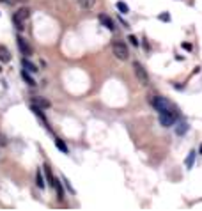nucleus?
<instances>
[{
	"mask_svg": "<svg viewBox=\"0 0 202 211\" xmlns=\"http://www.w3.org/2000/svg\"><path fill=\"white\" fill-rule=\"evenodd\" d=\"M0 61L2 62H9L11 61V52L7 46H4V44H0Z\"/></svg>",
	"mask_w": 202,
	"mask_h": 211,
	"instance_id": "10",
	"label": "nucleus"
},
{
	"mask_svg": "<svg viewBox=\"0 0 202 211\" xmlns=\"http://www.w3.org/2000/svg\"><path fill=\"white\" fill-rule=\"evenodd\" d=\"M16 2H21V4H25V2H29V0H16Z\"/></svg>",
	"mask_w": 202,
	"mask_h": 211,
	"instance_id": "24",
	"label": "nucleus"
},
{
	"mask_svg": "<svg viewBox=\"0 0 202 211\" xmlns=\"http://www.w3.org/2000/svg\"><path fill=\"white\" fill-rule=\"evenodd\" d=\"M94 4H96V0H78V5H80L82 9H92L94 7Z\"/></svg>",
	"mask_w": 202,
	"mask_h": 211,
	"instance_id": "13",
	"label": "nucleus"
},
{
	"mask_svg": "<svg viewBox=\"0 0 202 211\" xmlns=\"http://www.w3.org/2000/svg\"><path fill=\"white\" fill-rule=\"evenodd\" d=\"M186 131H188V124L181 121V123H179V126L176 128V133H177V135H184Z\"/></svg>",
	"mask_w": 202,
	"mask_h": 211,
	"instance_id": "17",
	"label": "nucleus"
},
{
	"mask_svg": "<svg viewBox=\"0 0 202 211\" xmlns=\"http://www.w3.org/2000/svg\"><path fill=\"white\" fill-rule=\"evenodd\" d=\"M199 151H200V154H202V144H200V149H199Z\"/></svg>",
	"mask_w": 202,
	"mask_h": 211,
	"instance_id": "25",
	"label": "nucleus"
},
{
	"mask_svg": "<svg viewBox=\"0 0 202 211\" xmlns=\"http://www.w3.org/2000/svg\"><path fill=\"white\" fill-rule=\"evenodd\" d=\"M160 20L162 21H170V14H169V12H162V14H160Z\"/></svg>",
	"mask_w": 202,
	"mask_h": 211,
	"instance_id": "20",
	"label": "nucleus"
},
{
	"mask_svg": "<svg viewBox=\"0 0 202 211\" xmlns=\"http://www.w3.org/2000/svg\"><path fill=\"white\" fill-rule=\"evenodd\" d=\"M128 41L131 43L133 46H138V39H137V37H135V36H130V37H128Z\"/></svg>",
	"mask_w": 202,
	"mask_h": 211,
	"instance_id": "21",
	"label": "nucleus"
},
{
	"mask_svg": "<svg viewBox=\"0 0 202 211\" xmlns=\"http://www.w3.org/2000/svg\"><path fill=\"white\" fill-rule=\"evenodd\" d=\"M36 181H37V186H39L41 190L46 186V185H44V178H43V174H41V170H37V172H36Z\"/></svg>",
	"mask_w": 202,
	"mask_h": 211,
	"instance_id": "18",
	"label": "nucleus"
},
{
	"mask_svg": "<svg viewBox=\"0 0 202 211\" xmlns=\"http://www.w3.org/2000/svg\"><path fill=\"white\" fill-rule=\"evenodd\" d=\"M21 66H23V69H27L29 73H37V71H39V69H37V67H36V66L30 62V61H29V57H23Z\"/></svg>",
	"mask_w": 202,
	"mask_h": 211,
	"instance_id": "9",
	"label": "nucleus"
},
{
	"mask_svg": "<svg viewBox=\"0 0 202 211\" xmlns=\"http://www.w3.org/2000/svg\"><path fill=\"white\" fill-rule=\"evenodd\" d=\"M112 50H113V55H115L119 61H128V59H130V50H128L126 43L113 41L112 43Z\"/></svg>",
	"mask_w": 202,
	"mask_h": 211,
	"instance_id": "2",
	"label": "nucleus"
},
{
	"mask_svg": "<svg viewBox=\"0 0 202 211\" xmlns=\"http://www.w3.org/2000/svg\"><path fill=\"white\" fill-rule=\"evenodd\" d=\"M151 105L154 106L158 112H163V110H169V108H170L169 99H167V98H163V96H152V98H151Z\"/></svg>",
	"mask_w": 202,
	"mask_h": 211,
	"instance_id": "5",
	"label": "nucleus"
},
{
	"mask_svg": "<svg viewBox=\"0 0 202 211\" xmlns=\"http://www.w3.org/2000/svg\"><path fill=\"white\" fill-rule=\"evenodd\" d=\"M29 16H30V9H29V7H20V9L12 14V23L16 25V29L20 32L25 29L23 25H25V21L29 20Z\"/></svg>",
	"mask_w": 202,
	"mask_h": 211,
	"instance_id": "1",
	"label": "nucleus"
},
{
	"mask_svg": "<svg viewBox=\"0 0 202 211\" xmlns=\"http://www.w3.org/2000/svg\"><path fill=\"white\" fill-rule=\"evenodd\" d=\"M21 78L27 82V85H30V87H36V80H34V78L30 76V73H29L27 69H23V71H21Z\"/></svg>",
	"mask_w": 202,
	"mask_h": 211,
	"instance_id": "11",
	"label": "nucleus"
},
{
	"mask_svg": "<svg viewBox=\"0 0 202 211\" xmlns=\"http://www.w3.org/2000/svg\"><path fill=\"white\" fill-rule=\"evenodd\" d=\"M193 158H195V151H192V153L188 154V158H186V167H188V169L193 167Z\"/></svg>",
	"mask_w": 202,
	"mask_h": 211,
	"instance_id": "19",
	"label": "nucleus"
},
{
	"mask_svg": "<svg viewBox=\"0 0 202 211\" xmlns=\"http://www.w3.org/2000/svg\"><path fill=\"white\" fill-rule=\"evenodd\" d=\"M4 2H5V4H14L16 0H4Z\"/></svg>",
	"mask_w": 202,
	"mask_h": 211,
	"instance_id": "23",
	"label": "nucleus"
},
{
	"mask_svg": "<svg viewBox=\"0 0 202 211\" xmlns=\"http://www.w3.org/2000/svg\"><path fill=\"white\" fill-rule=\"evenodd\" d=\"M43 169H44V174H46V179H48V185H50L51 188H53V185H55V178H53V174H51V169L48 167V165H44Z\"/></svg>",
	"mask_w": 202,
	"mask_h": 211,
	"instance_id": "12",
	"label": "nucleus"
},
{
	"mask_svg": "<svg viewBox=\"0 0 202 211\" xmlns=\"http://www.w3.org/2000/svg\"><path fill=\"white\" fill-rule=\"evenodd\" d=\"M183 48H184V50H192V44H188V43H184V44H183Z\"/></svg>",
	"mask_w": 202,
	"mask_h": 211,
	"instance_id": "22",
	"label": "nucleus"
},
{
	"mask_svg": "<svg viewBox=\"0 0 202 211\" xmlns=\"http://www.w3.org/2000/svg\"><path fill=\"white\" fill-rule=\"evenodd\" d=\"M115 7L119 9L121 14H128V12H130V7H128V4H126V2H117V4H115Z\"/></svg>",
	"mask_w": 202,
	"mask_h": 211,
	"instance_id": "15",
	"label": "nucleus"
},
{
	"mask_svg": "<svg viewBox=\"0 0 202 211\" xmlns=\"http://www.w3.org/2000/svg\"><path fill=\"white\" fill-rule=\"evenodd\" d=\"M18 46H20V52L23 53V55H27V57H30L32 53H34V50H32V46L27 43V39H23L21 36H18Z\"/></svg>",
	"mask_w": 202,
	"mask_h": 211,
	"instance_id": "6",
	"label": "nucleus"
},
{
	"mask_svg": "<svg viewBox=\"0 0 202 211\" xmlns=\"http://www.w3.org/2000/svg\"><path fill=\"white\" fill-rule=\"evenodd\" d=\"M133 69H135V76L138 78V82L142 85H149V74L144 69V66L140 62H133Z\"/></svg>",
	"mask_w": 202,
	"mask_h": 211,
	"instance_id": "4",
	"label": "nucleus"
},
{
	"mask_svg": "<svg viewBox=\"0 0 202 211\" xmlns=\"http://www.w3.org/2000/svg\"><path fill=\"white\" fill-rule=\"evenodd\" d=\"M30 110H32V112H34V114H36L37 117H41V119L46 123V117H44V114H43V108H39V106H36V105H32V103H30Z\"/></svg>",
	"mask_w": 202,
	"mask_h": 211,
	"instance_id": "16",
	"label": "nucleus"
},
{
	"mask_svg": "<svg viewBox=\"0 0 202 211\" xmlns=\"http://www.w3.org/2000/svg\"><path fill=\"white\" fill-rule=\"evenodd\" d=\"M176 121H177V112L176 110H163L160 112V123H162V126L165 128H170L176 124Z\"/></svg>",
	"mask_w": 202,
	"mask_h": 211,
	"instance_id": "3",
	"label": "nucleus"
},
{
	"mask_svg": "<svg viewBox=\"0 0 202 211\" xmlns=\"http://www.w3.org/2000/svg\"><path fill=\"white\" fill-rule=\"evenodd\" d=\"M98 18H99V21L101 23H103V27H106V29H108V30H115V21L112 20L110 16H108V14H105V12H101L99 16H98Z\"/></svg>",
	"mask_w": 202,
	"mask_h": 211,
	"instance_id": "7",
	"label": "nucleus"
},
{
	"mask_svg": "<svg viewBox=\"0 0 202 211\" xmlns=\"http://www.w3.org/2000/svg\"><path fill=\"white\" fill-rule=\"evenodd\" d=\"M55 146H57V149H61L64 154H68V153H69V149H68V146L64 144V140H62V138H55Z\"/></svg>",
	"mask_w": 202,
	"mask_h": 211,
	"instance_id": "14",
	"label": "nucleus"
},
{
	"mask_svg": "<svg viewBox=\"0 0 202 211\" xmlns=\"http://www.w3.org/2000/svg\"><path fill=\"white\" fill-rule=\"evenodd\" d=\"M32 105H36V106H39V108H50L51 106V103L46 99V98H32V101H30Z\"/></svg>",
	"mask_w": 202,
	"mask_h": 211,
	"instance_id": "8",
	"label": "nucleus"
}]
</instances>
